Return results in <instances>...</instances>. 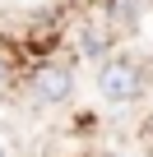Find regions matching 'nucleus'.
Instances as JSON below:
<instances>
[{"label":"nucleus","mask_w":153,"mask_h":157,"mask_svg":"<svg viewBox=\"0 0 153 157\" xmlns=\"http://www.w3.org/2000/svg\"><path fill=\"white\" fill-rule=\"evenodd\" d=\"M98 88H102V97L116 102V106L135 102V97L144 93V65L130 60V56H111V60L102 65V74H98Z\"/></svg>","instance_id":"1"},{"label":"nucleus","mask_w":153,"mask_h":157,"mask_svg":"<svg viewBox=\"0 0 153 157\" xmlns=\"http://www.w3.org/2000/svg\"><path fill=\"white\" fill-rule=\"evenodd\" d=\"M74 93V74H70V65H60V60H46V65H37V74H33V97L37 102H65Z\"/></svg>","instance_id":"2"},{"label":"nucleus","mask_w":153,"mask_h":157,"mask_svg":"<svg viewBox=\"0 0 153 157\" xmlns=\"http://www.w3.org/2000/svg\"><path fill=\"white\" fill-rule=\"evenodd\" d=\"M79 46H84V56H107V28H84V37H79Z\"/></svg>","instance_id":"3"},{"label":"nucleus","mask_w":153,"mask_h":157,"mask_svg":"<svg viewBox=\"0 0 153 157\" xmlns=\"http://www.w3.org/2000/svg\"><path fill=\"white\" fill-rule=\"evenodd\" d=\"M0 83H5V65H0Z\"/></svg>","instance_id":"4"},{"label":"nucleus","mask_w":153,"mask_h":157,"mask_svg":"<svg viewBox=\"0 0 153 157\" xmlns=\"http://www.w3.org/2000/svg\"><path fill=\"white\" fill-rule=\"evenodd\" d=\"M107 157H121V152H107Z\"/></svg>","instance_id":"5"},{"label":"nucleus","mask_w":153,"mask_h":157,"mask_svg":"<svg viewBox=\"0 0 153 157\" xmlns=\"http://www.w3.org/2000/svg\"><path fill=\"white\" fill-rule=\"evenodd\" d=\"M0 157H5V148H0Z\"/></svg>","instance_id":"6"}]
</instances>
